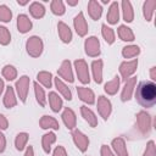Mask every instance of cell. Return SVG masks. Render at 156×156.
I'll return each instance as SVG.
<instances>
[{
	"label": "cell",
	"mask_w": 156,
	"mask_h": 156,
	"mask_svg": "<svg viewBox=\"0 0 156 156\" xmlns=\"http://www.w3.org/2000/svg\"><path fill=\"white\" fill-rule=\"evenodd\" d=\"M135 90V99L143 107H152L156 104V84L151 80H141Z\"/></svg>",
	"instance_id": "6da1fadb"
},
{
	"label": "cell",
	"mask_w": 156,
	"mask_h": 156,
	"mask_svg": "<svg viewBox=\"0 0 156 156\" xmlns=\"http://www.w3.org/2000/svg\"><path fill=\"white\" fill-rule=\"evenodd\" d=\"M44 50V43L40 37L38 35H32L27 39L26 41V51L30 57H39L43 54Z\"/></svg>",
	"instance_id": "7a4b0ae2"
},
{
	"label": "cell",
	"mask_w": 156,
	"mask_h": 156,
	"mask_svg": "<svg viewBox=\"0 0 156 156\" xmlns=\"http://www.w3.org/2000/svg\"><path fill=\"white\" fill-rule=\"evenodd\" d=\"M73 65H74V69H76L78 80L82 84H89L90 83V73H89V67H88V63L85 62V60L78 58L73 62Z\"/></svg>",
	"instance_id": "3957f363"
},
{
	"label": "cell",
	"mask_w": 156,
	"mask_h": 156,
	"mask_svg": "<svg viewBox=\"0 0 156 156\" xmlns=\"http://www.w3.org/2000/svg\"><path fill=\"white\" fill-rule=\"evenodd\" d=\"M29 84H30V79L28 76L23 74L21 76L15 84V91L17 93V96L20 98L21 102H26L27 98H28V91H29Z\"/></svg>",
	"instance_id": "277c9868"
},
{
	"label": "cell",
	"mask_w": 156,
	"mask_h": 156,
	"mask_svg": "<svg viewBox=\"0 0 156 156\" xmlns=\"http://www.w3.org/2000/svg\"><path fill=\"white\" fill-rule=\"evenodd\" d=\"M136 68H138V58H133V60H129V61H123L121 65H119V78H122L123 80H127L128 78L133 77V74L136 72Z\"/></svg>",
	"instance_id": "5b68a950"
},
{
	"label": "cell",
	"mask_w": 156,
	"mask_h": 156,
	"mask_svg": "<svg viewBox=\"0 0 156 156\" xmlns=\"http://www.w3.org/2000/svg\"><path fill=\"white\" fill-rule=\"evenodd\" d=\"M84 51L90 57H98L100 55V41L95 35L88 37L84 40Z\"/></svg>",
	"instance_id": "8992f818"
},
{
	"label": "cell",
	"mask_w": 156,
	"mask_h": 156,
	"mask_svg": "<svg viewBox=\"0 0 156 156\" xmlns=\"http://www.w3.org/2000/svg\"><path fill=\"white\" fill-rule=\"evenodd\" d=\"M151 116L146 111H139L136 113V127L141 134H147L151 129Z\"/></svg>",
	"instance_id": "52a82bcc"
},
{
	"label": "cell",
	"mask_w": 156,
	"mask_h": 156,
	"mask_svg": "<svg viewBox=\"0 0 156 156\" xmlns=\"http://www.w3.org/2000/svg\"><path fill=\"white\" fill-rule=\"evenodd\" d=\"M96 107H98V112H99V115L102 117V119L107 121L108 117L111 116V112H112V104H111V101H110L106 96L100 95V96L98 98Z\"/></svg>",
	"instance_id": "ba28073f"
},
{
	"label": "cell",
	"mask_w": 156,
	"mask_h": 156,
	"mask_svg": "<svg viewBox=\"0 0 156 156\" xmlns=\"http://www.w3.org/2000/svg\"><path fill=\"white\" fill-rule=\"evenodd\" d=\"M72 139H73L74 145L77 146V149H78L80 152H85V151L88 150V146H89V138H88V135H85L82 130L74 128V129L72 130Z\"/></svg>",
	"instance_id": "9c48e42d"
},
{
	"label": "cell",
	"mask_w": 156,
	"mask_h": 156,
	"mask_svg": "<svg viewBox=\"0 0 156 156\" xmlns=\"http://www.w3.org/2000/svg\"><path fill=\"white\" fill-rule=\"evenodd\" d=\"M57 74L60 76V79H63L65 82L73 83L74 82V76H73V68L72 63L69 60H63L57 69Z\"/></svg>",
	"instance_id": "30bf717a"
},
{
	"label": "cell",
	"mask_w": 156,
	"mask_h": 156,
	"mask_svg": "<svg viewBox=\"0 0 156 156\" xmlns=\"http://www.w3.org/2000/svg\"><path fill=\"white\" fill-rule=\"evenodd\" d=\"M73 27L76 29V33L79 37H85L87 35V33L89 30V27H88L85 17H84V13L82 11L78 12V15L73 18Z\"/></svg>",
	"instance_id": "8fae6325"
},
{
	"label": "cell",
	"mask_w": 156,
	"mask_h": 156,
	"mask_svg": "<svg viewBox=\"0 0 156 156\" xmlns=\"http://www.w3.org/2000/svg\"><path fill=\"white\" fill-rule=\"evenodd\" d=\"M135 85H136V77H134V76L128 78L127 80H124V85H123L122 91H121V100L122 101L126 102V101H129L132 99Z\"/></svg>",
	"instance_id": "7c38bea8"
},
{
	"label": "cell",
	"mask_w": 156,
	"mask_h": 156,
	"mask_svg": "<svg viewBox=\"0 0 156 156\" xmlns=\"http://www.w3.org/2000/svg\"><path fill=\"white\" fill-rule=\"evenodd\" d=\"M61 117H62V121H63V123H65L67 129L73 130L76 128V126H77V116H76V113H74V111L72 108L65 107Z\"/></svg>",
	"instance_id": "4fadbf2b"
},
{
	"label": "cell",
	"mask_w": 156,
	"mask_h": 156,
	"mask_svg": "<svg viewBox=\"0 0 156 156\" xmlns=\"http://www.w3.org/2000/svg\"><path fill=\"white\" fill-rule=\"evenodd\" d=\"M111 146H112V151L115 152L116 156H128V150H127V146H126V141L122 136H117V138L112 139Z\"/></svg>",
	"instance_id": "5bb4252c"
},
{
	"label": "cell",
	"mask_w": 156,
	"mask_h": 156,
	"mask_svg": "<svg viewBox=\"0 0 156 156\" xmlns=\"http://www.w3.org/2000/svg\"><path fill=\"white\" fill-rule=\"evenodd\" d=\"M2 104L6 108H12L17 105V96L13 87H7L5 89V94L2 98Z\"/></svg>",
	"instance_id": "9a60e30c"
},
{
	"label": "cell",
	"mask_w": 156,
	"mask_h": 156,
	"mask_svg": "<svg viewBox=\"0 0 156 156\" xmlns=\"http://www.w3.org/2000/svg\"><path fill=\"white\" fill-rule=\"evenodd\" d=\"M77 94H78V98L83 102H85L88 105L95 104V94L91 89L85 88V87H77Z\"/></svg>",
	"instance_id": "2e32d148"
},
{
	"label": "cell",
	"mask_w": 156,
	"mask_h": 156,
	"mask_svg": "<svg viewBox=\"0 0 156 156\" xmlns=\"http://www.w3.org/2000/svg\"><path fill=\"white\" fill-rule=\"evenodd\" d=\"M57 33H58V37L62 43L68 44L72 41V30L68 27V24H66L65 22L60 21L57 23Z\"/></svg>",
	"instance_id": "e0dca14e"
},
{
	"label": "cell",
	"mask_w": 156,
	"mask_h": 156,
	"mask_svg": "<svg viewBox=\"0 0 156 156\" xmlns=\"http://www.w3.org/2000/svg\"><path fill=\"white\" fill-rule=\"evenodd\" d=\"M106 20L108 24H117V22L119 21V4L117 1L111 2L106 15Z\"/></svg>",
	"instance_id": "ac0fdd59"
},
{
	"label": "cell",
	"mask_w": 156,
	"mask_h": 156,
	"mask_svg": "<svg viewBox=\"0 0 156 156\" xmlns=\"http://www.w3.org/2000/svg\"><path fill=\"white\" fill-rule=\"evenodd\" d=\"M39 126L41 129H49V130H58L60 128V124L57 122V119L52 116H48V115H44L40 119H39Z\"/></svg>",
	"instance_id": "d6986e66"
},
{
	"label": "cell",
	"mask_w": 156,
	"mask_h": 156,
	"mask_svg": "<svg viewBox=\"0 0 156 156\" xmlns=\"http://www.w3.org/2000/svg\"><path fill=\"white\" fill-rule=\"evenodd\" d=\"M88 13L91 17V20L98 21L100 20L101 15H102V6L99 1L96 0H89L88 1Z\"/></svg>",
	"instance_id": "ffe728a7"
},
{
	"label": "cell",
	"mask_w": 156,
	"mask_h": 156,
	"mask_svg": "<svg viewBox=\"0 0 156 156\" xmlns=\"http://www.w3.org/2000/svg\"><path fill=\"white\" fill-rule=\"evenodd\" d=\"M32 27H33V23L27 15L21 13L17 16V29L20 33L26 34L32 29Z\"/></svg>",
	"instance_id": "44dd1931"
},
{
	"label": "cell",
	"mask_w": 156,
	"mask_h": 156,
	"mask_svg": "<svg viewBox=\"0 0 156 156\" xmlns=\"http://www.w3.org/2000/svg\"><path fill=\"white\" fill-rule=\"evenodd\" d=\"M102 68H104L102 60L98 58V60H94L91 62V73H93L94 82L96 84H101L102 83Z\"/></svg>",
	"instance_id": "7402d4cb"
},
{
	"label": "cell",
	"mask_w": 156,
	"mask_h": 156,
	"mask_svg": "<svg viewBox=\"0 0 156 156\" xmlns=\"http://www.w3.org/2000/svg\"><path fill=\"white\" fill-rule=\"evenodd\" d=\"M54 84H55V88L57 89L58 94H61L63 99H66V100H68V101L72 100V93H71V89L67 87V84H66L62 79H60L58 77H57V78H54Z\"/></svg>",
	"instance_id": "603a6c76"
},
{
	"label": "cell",
	"mask_w": 156,
	"mask_h": 156,
	"mask_svg": "<svg viewBox=\"0 0 156 156\" xmlns=\"http://www.w3.org/2000/svg\"><path fill=\"white\" fill-rule=\"evenodd\" d=\"M80 115H82V117L84 118V121L90 126V127H96L98 126V117H96V115L93 112V110H90L88 106H85V105H83V106H80Z\"/></svg>",
	"instance_id": "cb8c5ba5"
},
{
	"label": "cell",
	"mask_w": 156,
	"mask_h": 156,
	"mask_svg": "<svg viewBox=\"0 0 156 156\" xmlns=\"http://www.w3.org/2000/svg\"><path fill=\"white\" fill-rule=\"evenodd\" d=\"M121 9H122L123 20L127 23L133 22V20H134V10H133V6H132V2L129 0H123L121 2Z\"/></svg>",
	"instance_id": "d4e9b609"
},
{
	"label": "cell",
	"mask_w": 156,
	"mask_h": 156,
	"mask_svg": "<svg viewBox=\"0 0 156 156\" xmlns=\"http://www.w3.org/2000/svg\"><path fill=\"white\" fill-rule=\"evenodd\" d=\"M49 105H50V108L52 112H58L61 111V108L63 107V101H62V98L55 93V91H50L49 93Z\"/></svg>",
	"instance_id": "484cf974"
},
{
	"label": "cell",
	"mask_w": 156,
	"mask_h": 156,
	"mask_svg": "<svg viewBox=\"0 0 156 156\" xmlns=\"http://www.w3.org/2000/svg\"><path fill=\"white\" fill-rule=\"evenodd\" d=\"M119 85H121V78H119V76H115L111 80H108L107 83H105L104 90H105V93L107 95H115L119 90Z\"/></svg>",
	"instance_id": "4316f807"
},
{
	"label": "cell",
	"mask_w": 156,
	"mask_h": 156,
	"mask_svg": "<svg viewBox=\"0 0 156 156\" xmlns=\"http://www.w3.org/2000/svg\"><path fill=\"white\" fill-rule=\"evenodd\" d=\"M117 34H118L119 39L123 40V41H133V40L135 39V35H134L133 30H132L128 26H126V24L118 26V28H117Z\"/></svg>",
	"instance_id": "83f0119b"
},
{
	"label": "cell",
	"mask_w": 156,
	"mask_h": 156,
	"mask_svg": "<svg viewBox=\"0 0 156 156\" xmlns=\"http://www.w3.org/2000/svg\"><path fill=\"white\" fill-rule=\"evenodd\" d=\"M56 141V134L54 132H48L41 136V147L45 154L51 151V145Z\"/></svg>",
	"instance_id": "f1b7e54d"
},
{
	"label": "cell",
	"mask_w": 156,
	"mask_h": 156,
	"mask_svg": "<svg viewBox=\"0 0 156 156\" xmlns=\"http://www.w3.org/2000/svg\"><path fill=\"white\" fill-rule=\"evenodd\" d=\"M52 73L49 72V71H40L38 74H37V82L43 85L44 88H51L52 85Z\"/></svg>",
	"instance_id": "f546056e"
},
{
	"label": "cell",
	"mask_w": 156,
	"mask_h": 156,
	"mask_svg": "<svg viewBox=\"0 0 156 156\" xmlns=\"http://www.w3.org/2000/svg\"><path fill=\"white\" fill-rule=\"evenodd\" d=\"M155 7H156V0H146L143 4V15H144V18L147 22H150L152 20Z\"/></svg>",
	"instance_id": "4dcf8cb0"
},
{
	"label": "cell",
	"mask_w": 156,
	"mask_h": 156,
	"mask_svg": "<svg viewBox=\"0 0 156 156\" xmlns=\"http://www.w3.org/2000/svg\"><path fill=\"white\" fill-rule=\"evenodd\" d=\"M29 13L34 18H43L45 16V7L39 1H33L29 5Z\"/></svg>",
	"instance_id": "1f68e13d"
},
{
	"label": "cell",
	"mask_w": 156,
	"mask_h": 156,
	"mask_svg": "<svg viewBox=\"0 0 156 156\" xmlns=\"http://www.w3.org/2000/svg\"><path fill=\"white\" fill-rule=\"evenodd\" d=\"M33 87H34V95H35L37 102H38L41 107H44V106L46 105V95H45L44 88H43L38 82H34Z\"/></svg>",
	"instance_id": "d6a6232c"
},
{
	"label": "cell",
	"mask_w": 156,
	"mask_h": 156,
	"mask_svg": "<svg viewBox=\"0 0 156 156\" xmlns=\"http://www.w3.org/2000/svg\"><path fill=\"white\" fill-rule=\"evenodd\" d=\"M101 35H102L104 40H105L108 45L113 44V43H115V40H116L115 30H113L111 27H108L107 24H105V23L101 26Z\"/></svg>",
	"instance_id": "836d02e7"
},
{
	"label": "cell",
	"mask_w": 156,
	"mask_h": 156,
	"mask_svg": "<svg viewBox=\"0 0 156 156\" xmlns=\"http://www.w3.org/2000/svg\"><path fill=\"white\" fill-rule=\"evenodd\" d=\"M28 139H29V134L26 133V132H21L16 135L15 138V146H16V150L18 151H23L27 146V143H28Z\"/></svg>",
	"instance_id": "e575fe53"
},
{
	"label": "cell",
	"mask_w": 156,
	"mask_h": 156,
	"mask_svg": "<svg viewBox=\"0 0 156 156\" xmlns=\"http://www.w3.org/2000/svg\"><path fill=\"white\" fill-rule=\"evenodd\" d=\"M139 54H140V48L134 44L127 45L122 49V56L124 58H133V57H136Z\"/></svg>",
	"instance_id": "d590c367"
},
{
	"label": "cell",
	"mask_w": 156,
	"mask_h": 156,
	"mask_svg": "<svg viewBox=\"0 0 156 156\" xmlns=\"http://www.w3.org/2000/svg\"><path fill=\"white\" fill-rule=\"evenodd\" d=\"M1 74L6 80L11 82V80H15L17 78V69L12 65H5L1 69Z\"/></svg>",
	"instance_id": "8d00e7d4"
},
{
	"label": "cell",
	"mask_w": 156,
	"mask_h": 156,
	"mask_svg": "<svg viewBox=\"0 0 156 156\" xmlns=\"http://www.w3.org/2000/svg\"><path fill=\"white\" fill-rule=\"evenodd\" d=\"M50 10L56 16H62L66 12V7L62 0H52L50 4Z\"/></svg>",
	"instance_id": "74e56055"
},
{
	"label": "cell",
	"mask_w": 156,
	"mask_h": 156,
	"mask_svg": "<svg viewBox=\"0 0 156 156\" xmlns=\"http://www.w3.org/2000/svg\"><path fill=\"white\" fill-rule=\"evenodd\" d=\"M12 20V11L6 5H0V22L7 23Z\"/></svg>",
	"instance_id": "f35d334b"
},
{
	"label": "cell",
	"mask_w": 156,
	"mask_h": 156,
	"mask_svg": "<svg viewBox=\"0 0 156 156\" xmlns=\"http://www.w3.org/2000/svg\"><path fill=\"white\" fill-rule=\"evenodd\" d=\"M11 41V33L10 30L4 27V26H0V45H9Z\"/></svg>",
	"instance_id": "ab89813d"
},
{
	"label": "cell",
	"mask_w": 156,
	"mask_h": 156,
	"mask_svg": "<svg viewBox=\"0 0 156 156\" xmlns=\"http://www.w3.org/2000/svg\"><path fill=\"white\" fill-rule=\"evenodd\" d=\"M143 156H156V145H155L154 140H149L147 141Z\"/></svg>",
	"instance_id": "60d3db41"
},
{
	"label": "cell",
	"mask_w": 156,
	"mask_h": 156,
	"mask_svg": "<svg viewBox=\"0 0 156 156\" xmlns=\"http://www.w3.org/2000/svg\"><path fill=\"white\" fill-rule=\"evenodd\" d=\"M100 155L101 156H116L115 152L112 151V149L107 145H101V149H100Z\"/></svg>",
	"instance_id": "b9f144b4"
},
{
	"label": "cell",
	"mask_w": 156,
	"mask_h": 156,
	"mask_svg": "<svg viewBox=\"0 0 156 156\" xmlns=\"http://www.w3.org/2000/svg\"><path fill=\"white\" fill-rule=\"evenodd\" d=\"M52 156H67V152H66V149L61 145L56 146L54 152H52Z\"/></svg>",
	"instance_id": "7bdbcfd3"
},
{
	"label": "cell",
	"mask_w": 156,
	"mask_h": 156,
	"mask_svg": "<svg viewBox=\"0 0 156 156\" xmlns=\"http://www.w3.org/2000/svg\"><path fill=\"white\" fill-rule=\"evenodd\" d=\"M9 128V121L7 118L0 113V130H6Z\"/></svg>",
	"instance_id": "ee69618b"
},
{
	"label": "cell",
	"mask_w": 156,
	"mask_h": 156,
	"mask_svg": "<svg viewBox=\"0 0 156 156\" xmlns=\"http://www.w3.org/2000/svg\"><path fill=\"white\" fill-rule=\"evenodd\" d=\"M6 149V138L4 135V133L0 130V154L4 152Z\"/></svg>",
	"instance_id": "f6af8a7d"
},
{
	"label": "cell",
	"mask_w": 156,
	"mask_h": 156,
	"mask_svg": "<svg viewBox=\"0 0 156 156\" xmlns=\"http://www.w3.org/2000/svg\"><path fill=\"white\" fill-rule=\"evenodd\" d=\"M150 78H151V82L155 83V80H156V66H152L150 68Z\"/></svg>",
	"instance_id": "bcb514c9"
},
{
	"label": "cell",
	"mask_w": 156,
	"mask_h": 156,
	"mask_svg": "<svg viewBox=\"0 0 156 156\" xmlns=\"http://www.w3.org/2000/svg\"><path fill=\"white\" fill-rule=\"evenodd\" d=\"M24 156H34V149L33 146H27L26 147V152H24Z\"/></svg>",
	"instance_id": "7dc6e473"
},
{
	"label": "cell",
	"mask_w": 156,
	"mask_h": 156,
	"mask_svg": "<svg viewBox=\"0 0 156 156\" xmlns=\"http://www.w3.org/2000/svg\"><path fill=\"white\" fill-rule=\"evenodd\" d=\"M4 89H5V83H4V80H2V78H0V95L2 94V91H4Z\"/></svg>",
	"instance_id": "c3c4849f"
},
{
	"label": "cell",
	"mask_w": 156,
	"mask_h": 156,
	"mask_svg": "<svg viewBox=\"0 0 156 156\" xmlns=\"http://www.w3.org/2000/svg\"><path fill=\"white\" fill-rule=\"evenodd\" d=\"M67 4L69 6H76V5H78V0H67Z\"/></svg>",
	"instance_id": "681fc988"
},
{
	"label": "cell",
	"mask_w": 156,
	"mask_h": 156,
	"mask_svg": "<svg viewBox=\"0 0 156 156\" xmlns=\"http://www.w3.org/2000/svg\"><path fill=\"white\" fill-rule=\"evenodd\" d=\"M29 1L28 0H17V4L20 5V6H24V5H27Z\"/></svg>",
	"instance_id": "f907efd6"
},
{
	"label": "cell",
	"mask_w": 156,
	"mask_h": 156,
	"mask_svg": "<svg viewBox=\"0 0 156 156\" xmlns=\"http://www.w3.org/2000/svg\"><path fill=\"white\" fill-rule=\"evenodd\" d=\"M101 2H102V4H108V2H110V1H108V0H102V1H101Z\"/></svg>",
	"instance_id": "816d5d0a"
}]
</instances>
